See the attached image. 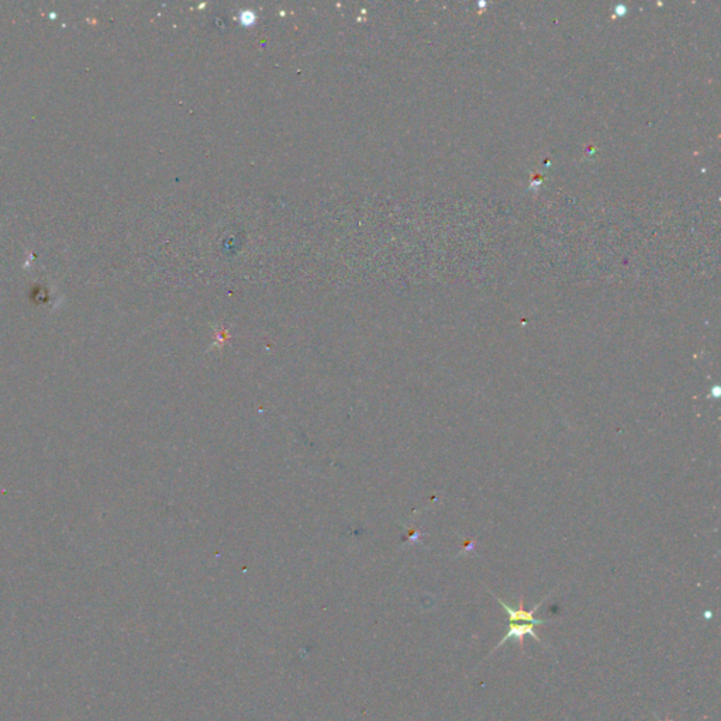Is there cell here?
<instances>
[{
  "instance_id": "obj_1",
  "label": "cell",
  "mask_w": 721,
  "mask_h": 721,
  "mask_svg": "<svg viewBox=\"0 0 721 721\" xmlns=\"http://www.w3.org/2000/svg\"><path fill=\"white\" fill-rule=\"evenodd\" d=\"M490 593H492V591H490ZM492 594H493V593H492ZM493 596H495V594H493ZM495 599H496V600L502 604V607H503V609H505V611L507 613V616H509V621H510V623L525 621V623L532 624V626H542V624L548 623V620H541V619H535V617H534V613L537 611V609L542 604V601H544L547 597H545L544 600H541V601H540L535 607H532L531 610H525V600H523V597L520 599V604H519V607H512V606H509L507 603H505V601H503L500 597H498V596H495Z\"/></svg>"
},
{
  "instance_id": "obj_2",
  "label": "cell",
  "mask_w": 721,
  "mask_h": 721,
  "mask_svg": "<svg viewBox=\"0 0 721 721\" xmlns=\"http://www.w3.org/2000/svg\"><path fill=\"white\" fill-rule=\"evenodd\" d=\"M527 634H528V636H531L534 640H537V643H540V644H542V646L548 647V646H547V644H545V643H544V641L538 637V634L534 631V626H532V624H528V623H525V624L510 623V624H509V628H507V631H506V636H505V637L500 640V643L495 647V650L492 651V654H493L496 650H499V648H500V647H502V646H503L507 640H510V638L517 640V641H519V646H520L522 653H525V636H527ZM492 654H490V656H492Z\"/></svg>"
},
{
  "instance_id": "obj_3",
  "label": "cell",
  "mask_w": 721,
  "mask_h": 721,
  "mask_svg": "<svg viewBox=\"0 0 721 721\" xmlns=\"http://www.w3.org/2000/svg\"><path fill=\"white\" fill-rule=\"evenodd\" d=\"M665 721H672V720H665Z\"/></svg>"
}]
</instances>
